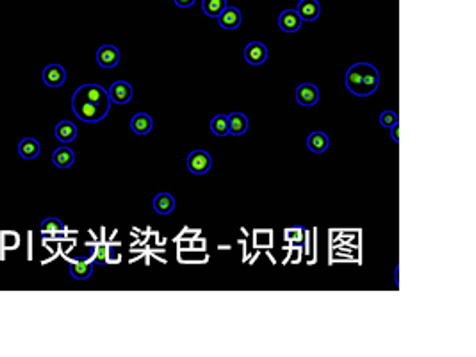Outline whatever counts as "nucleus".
Wrapping results in <instances>:
<instances>
[{"label":"nucleus","instance_id":"23","mask_svg":"<svg viewBox=\"0 0 476 357\" xmlns=\"http://www.w3.org/2000/svg\"><path fill=\"white\" fill-rule=\"evenodd\" d=\"M91 261L97 264H107L111 263V246L106 245V243H98L95 245L93 248V255H91Z\"/></svg>","mask_w":476,"mask_h":357},{"label":"nucleus","instance_id":"17","mask_svg":"<svg viewBox=\"0 0 476 357\" xmlns=\"http://www.w3.org/2000/svg\"><path fill=\"white\" fill-rule=\"evenodd\" d=\"M328 145H330L328 136L321 131L312 132V134L307 138V147H309V150L314 154H323L326 148H328Z\"/></svg>","mask_w":476,"mask_h":357},{"label":"nucleus","instance_id":"21","mask_svg":"<svg viewBox=\"0 0 476 357\" xmlns=\"http://www.w3.org/2000/svg\"><path fill=\"white\" fill-rule=\"evenodd\" d=\"M227 0H202V11L211 18H218L220 13L227 8Z\"/></svg>","mask_w":476,"mask_h":357},{"label":"nucleus","instance_id":"15","mask_svg":"<svg viewBox=\"0 0 476 357\" xmlns=\"http://www.w3.org/2000/svg\"><path fill=\"white\" fill-rule=\"evenodd\" d=\"M52 163L57 168H70L75 163V154L72 148L68 147H59L54 150L52 154Z\"/></svg>","mask_w":476,"mask_h":357},{"label":"nucleus","instance_id":"13","mask_svg":"<svg viewBox=\"0 0 476 357\" xmlns=\"http://www.w3.org/2000/svg\"><path fill=\"white\" fill-rule=\"evenodd\" d=\"M250 122L248 116L243 113H232L228 115V134L232 136H243L244 132L248 131Z\"/></svg>","mask_w":476,"mask_h":357},{"label":"nucleus","instance_id":"26","mask_svg":"<svg viewBox=\"0 0 476 357\" xmlns=\"http://www.w3.org/2000/svg\"><path fill=\"white\" fill-rule=\"evenodd\" d=\"M301 236H303V229H301L300 225L291 227V229H285V232H284L285 241H298Z\"/></svg>","mask_w":476,"mask_h":357},{"label":"nucleus","instance_id":"24","mask_svg":"<svg viewBox=\"0 0 476 357\" xmlns=\"http://www.w3.org/2000/svg\"><path fill=\"white\" fill-rule=\"evenodd\" d=\"M65 230V225H63L61 220L57 218H47L41 222V234H54V232H63Z\"/></svg>","mask_w":476,"mask_h":357},{"label":"nucleus","instance_id":"22","mask_svg":"<svg viewBox=\"0 0 476 357\" xmlns=\"http://www.w3.org/2000/svg\"><path fill=\"white\" fill-rule=\"evenodd\" d=\"M211 131L218 138L228 136V115H216L211 120Z\"/></svg>","mask_w":476,"mask_h":357},{"label":"nucleus","instance_id":"12","mask_svg":"<svg viewBox=\"0 0 476 357\" xmlns=\"http://www.w3.org/2000/svg\"><path fill=\"white\" fill-rule=\"evenodd\" d=\"M93 273V261L91 259H75L70 263V275L77 280L90 279Z\"/></svg>","mask_w":476,"mask_h":357},{"label":"nucleus","instance_id":"6","mask_svg":"<svg viewBox=\"0 0 476 357\" xmlns=\"http://www.w3.org/2000/svg\"><path fill=\"white\" fill-rule=\"evenodd\" d=\"M296 100L300 106L312 107L319 102V90L312 82H303L296 88Z\"/></svg>","mask_w":476,"mask_h":357},{"label":"nucleus","instance_id":"10","mask_svg":"<svg viewBox=\"0 0 476 357\" xmlns=\"http://www.w3.org/2000/svg\"><path fill=\"white\" fill-rule=\"evenodd\" d=\"M218 22H220V25L223 27V29L234 31V29H237V27L241 25V22H243V15H241L239 9L234 8V6H227V8L220 13Z\"/></svg>","mask_w":476,"mask_h":357},{"label":"nucleus","instance_id":"20","mask_svg":"<svg viewBox=\"0 0 476 357\" xmlns=\"http://www.w3.org/2000/svg\"><path fill=\"white\" fill-rule=\"evenodd\" d=\"M0 241H2V252L17 250L20 246V234L15 230H2L0 232Z\"/></svg>","mask_w":476,"mask_h":357},{"label":"nucleus","instance_id":"16","mask_svg":"<svg viewBox=\"0 0 476 357\" xmlns=\"http://www.w3.org/2000/svg\"><path fill=\"white\" fill-rule=\"evenodd\" d=\"M54 134H56V138L61 141V143H70V141H74L75 136H77V127H75L72 122H68V120H63V122H59L56 125Z\"/></svg>","mask_w":476,"mask_h":357},{"label":"nucleus","instance_id":"25","mask_svg":"<svg viewBox=\"0 0 476 357\" xmlns=\"http://www.w3.org/2000/svg\"><path fill=\"white\" fill-rule=\"evenodd\" d=\"M396 123H398V115L394 111H391V109H387V111H383L380 115V125H383V127L391 129Z\"/></svg>","mask_w":476,"mask_h":357},{"label":"nucleus","instance_id":"28","mask_svg":"<svg viewBox=\"0 0 476 357\" xmlns=\"http://www.w3.org/2000/svg\"><path fill=\"white\" fill-rule=\"evenodd\" d=\"M391 136H392V140L398 143V141H399V125H398V123L391 127Z\"/></svg>","mask_w":476,"mask_h":357},{"label":"nucleus","instance_id":"3","mask_svg":"<svg viewBox=\"0 0 476 357\" xmlns=\"http://www.w3.org/2000/svg\"><path fill=\"white\" fill-rule=\"evenodd\" d=\"M186 166L193 175H205L212 166V157L207 150L198 148V150H193V152L187 156Z\"/></svg>","mask_w":476,"mask_h":357},{"label":"nucleus","instance_id":"8","mask_svg":"<svg viewBox=\"0 0 476 357\" xmlns=\"http://www.w3.org/2000/svg\"><path fill=\"white\" fill-rule=\"evenodd\" d=\"M97 63L102 68H114L120 63V50L114 45H102L97 50Z\"/></svg>","mask_w":476,"mask_h":357},{"label":"nucleus","instance_id":"1","mask_svg":"<svg viewBox=\"0 0 476 357\" xmlns=\"http://www.w3.org/2000/svg\"><path fill=\"white\" fill-rule=\"evenodd\" d=\"M72 109L82 122L97 123L106 118L111 109L109 93L98 84H82L72 97Z\"/></svg>","mask_w":476,"mask_h":357},{"label":"nucleus","instance_id":"4","mask_svg":"<svg viewBox=\"0 0 476 357\" xmlns=\"http://www.w3.org/2000/svg\"><path fill=\"white\" fill-rule=\"evenodd\" d=\"M107 93H109L111 102L125 106V104H129L132 99V86L127 81H116L111 84Z\"/></svg>","mask_w":476,"mask_h":357},{"label":"nucleus","instance_id":"19","mask_svg":"<svg viewBox=\"0 0 476 357\" xmlns=\"http://www.w3.org/2000/svg\"><path fill=\"white\" fill-rule=\"evenodd\" d=\"M40 150H41L40 143H38L34 138H24V140L18 143V154H20L24 159H36Z\"/></svg>","mask_w":476,"mask_h":357},{"label":"nucleus","instance_id":"2","mask_svg":"<svg viewBox=\"0 0 476 357\" xmlns=\"http://www.w3.org/2000/svg\"><path fill=\"white\" fill-rule=\"evenodd\" d=\"M346 88L355 97H369L380 86V72L371 63H355L344 75Z\"/></svg>","mask_w":476,"mask_h":357},{"label":"nucleus","instance_id":"7","mask_svg":"<svg viewBox=\"0 0 476 357\" xmlns=\"http://www.w3.org/2000/svg\"><path fill=\"white\" fill-rule=\"evenodd\" d=\"M41 79L49 88H59L66 81V70L61 65H49L43 68Z\"/></svg>","mask_w":476,"mask_h":357},{"label":"nucleus","instance_id":"11","mask_svg":"<svg viewBox=\"0 0 476 357\" xmlns=\"http://www.w3.org/2000/svg\"><path fill=\"white\" fill-rule=\"evenodd\" d=\"M296 13L300 15L301 22H314L321 15V6L317 0H300L296 6Z\"/></svg>","mask_w":476,"mask_h":357},{"label":"nucleus","instance_id":"14","mask_svg":"<svg viewBox=\"0 0 476 357\" xmlns=\"http://www.w3.org/2000/svg\"><path fill=\"white\" fill-rule=\"evenodd\" d=\"M131 129L139 136H145L154 129V120L147 113H138L131 118Z\"/></svg>","mask_w":476,"mask_h":357},{"label":"nucleus","instance_id":"5","mask_svg":"<svg viewBox=\"0 0 476 357\" xmlns=\"http://www.w3.org/2000/svg\"><path fill=\"white\" fill-rule=\"evenodd\" d=\"M244 59H246L248 65H262L268 59V47L264 43H261V41H252V43L244 47Z\"/></svg>","mask_w":476,"mask_h":357},{"label":"nucleus","instance_id":"9","mask_svg":"<svg viewBox=\"0 0 476 357\" xmlns=\"http://www.w3.org/2000/svg\"><path fill=\"white\" fill-rule=\"evenodd\" d=\"M301 24L303 22H301L296 9H284L280 13V17H278V27L284 33H296V31H300Z\"/></svg>","mask_w":476,"mask_h":357},{"label":"nucleus","instance_id":"27","mask_svg":"<svg viewBox=\"0 0 476 357\" xmlns=\"http://www.w3.org/2000/svg\"><path fill=\"white\" fill-rule=\"evenodd\" d=\"M173 2H175L179 8H191L196 0H173Z\"/></svg>","mask_w":476,"mask_h":357},{"label":"nucleus","instance_id":"18","mask_svg":"<svg viewBox=\"0 0 476 357\" xmlns=\"http://www.w3.org/2000/svg\"><path fill=\"white\" fill-rule=\"evenodd\" d=\"M175 209V198L171 197L170 193H159L154 198V211L157 214H170L171 211Z\"/></svg>","mask_w":476,"mask_h":357}]
</instances>
